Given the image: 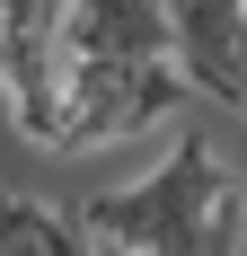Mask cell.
Wrapping results in <instances>:
<instances>
[{
  "label": "cell",
  "mask_w": 247,
  "mask_h": 256,
  "mask_svg": "<svg viewBox=\"0 0 247 256\" xmlns=\"http://www.w3.org/2000/svg\"><path fill=\"white\" fill-rule=\"evenodd\" d=\"M80 221L115 256H168V248H194V238L247 230V194H238V177H230L221 159H212V142H176L150 177L115 186V194H88Z\"/></svg>",
  "instance_id": "obj_1"
},
{
  "label": "cell",
  "mask_w": 247,
  "mask_h": 256,
  "mask_svg": "<svg viewBox=\"0 0 247 256\" xmlns=\"http://www.w3.org/2000/svg\"><path fill=\"white\" fill-rule=\"evenodd\" d=\"M176 98H186L176 62H62L44 142H53V150H98V142L142 132L150 115H168Z\"/></svg>",
  "instance_id": "obj_2"
},
{
  "label": "cell",
  "mask_w": 247,
  "mask_h": 256,
  "mask_svg": "<svg viewBox=\"0 0 247 256\" xmlns=\"http://www.w3.org/2000/svg\"><path fill=\"white\" fill-rule=\"evenodd\" d=\"M62 62H176L168 0H71Z\"/></svg>",
  "instance_id": "obj_3"
},
{
  "label": "cell",
  "mask_w": 247,
  "mask_h": 256,
  "mask_svg": "<svg viewBox=\"0 0 247 256\" xmlns=\"http://www.w3.org/2000/svg\"><path fill=\"white\" fill-rule=\"evenodd\" d=\"M0 256H88V221L36 194H0Z\"/></svg>",
  "instance_id": "obj_4"
}]
</instances>
